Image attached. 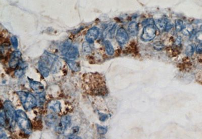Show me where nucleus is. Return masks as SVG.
Listing matches in <instances>:
<instances>
[{
  "label": "nucleus",
  "instance_id": "nucleus-2",
  "mask_svg": "<svg viewBox=\"0 0 202 139\" xmlns=\"http://www.w3.org/2000/svg\"><path fill=\"white\" fill-rule=\"evenodd\" d=\"M16 120L18 126L24 133L30 135L32 133V124L26 114L23 111H16Z\"/></svg>",
  "mask_w": 202,
  "mask_h": 139
},
{
  "label": "nucleus",
  "instance_id": "nucleus-8",
  "mask_svg": "<svg viewBox=\"0 0 202 139\" xmlns=\"http://www.w3.org/2000/svg\"><path fill=\"white\" fill-rule=\"evenodd\" d=\"M117 41L120 45H124L129 39V36L125 29L121 27L118 29L116 35Z\"/></svg>",
  "mask_w": 202,
  "mask_h": 139
},
{
  "label": "nucleus",
  "instance_id": "nucleus-7",
  "mask_svg": "<svg viewBox=\"0 0 202 139\" xmlns=\"http://www.w3.org/2000/svg\"><path fill=\"white\" fill-rule=\"evenodd\" d=\"M71 121V117L69 116H65L62 117L60 122L56 127V131L59 134H63L67 128L70 126Z\"/></svg>",
  "mask_w": 202,
  "mask_h": 139
},
{
  "label": "nucleus",
  "instance_id": "nucleus-16",
  "mask_svg": "<svg viewBox=\"0 0 202 139\" xmlns=\"http://www.w3.org/2000/svg\"><path fill=\"white\" fill-rule=\"evenodd\" d=\"M69 67L72 72H78L80 71V65L78 63L75 61V60H66Z\"/></svg>",
  "mask_w": 202,
  "mask_h": 139
},
{
  "label": "nucleus",
  "instance_id": "nucleus-31",
  "mask_svg": "<svg viewBox=\"0 0 202 139\" xmlns=\"http://www.w3.org/2000/svg\"><path fill=\"white\" fill-rule=\"evenodd\" d=\"M6 133H5V132H2V131L1 132V136H0V138L1 139H4V138H6Z\"/></svg>",
  "mask_w": 202,
  "mask_h": 139
},
{
  "label": "nucleus",
  "instance_id": "nucleus-22",
  "mask_svg": "<svg viewBox=\"0 0 202 139\" xmlns=\"http://www.w3.org/2000/svg\"><path fill=\"white\" fill-rule=\"evenodd\" d=\"M11 41L13 47L14 48L16 49L18 47V42L17 37L15 36H12L11 38Z\"/></svg>",
  "mask_w": 202,
  "mask_h": 139
},
{
  "label": "nucleus",
  "instance_id": "nucleus-4",
  "mask_svg": "<svg viewBox=\"0 0 202 139\" xmlns=\"http://www.w3.org/2000/svg\"><path fill=\"white\" fill-rule=\"evenodd\" d=\"M4 113L6 116L8 125L11 129H13L15 126L16 111L14 109L11 102L9 100H6L4 102L3 105Z\"/></svg>",
  "mask_w": 202,
  "mask_h": 139
},
{
  "label": "nucleus",
  "instance_id": "nucleus-27",
  "mask_svg": "<svg viewBox=\"0 0 202 139\" xmlns=\"http://www.w3.org/2000/svg\"><path fill=\"white\" fill-rule=\"evenodd\" d=\"M172 28V25L171 24H170V23L168 22L166 25L165 28H164V30L166 32H168L169 30L171 29Z\"/></svg>",
  "mask_w": 202,
  "mask_h": 139
},
{
  "label": "nucleus",
  "instance_id": "nucleus-26",
  "mask_svg": "<svg viewBox=\"0 0 202 139\" xmlns=\"http://www.w3.org/2000/svg\"><path fill=\"white\" fill-rule=\"evenodd\" d=\"M196 52L198 54H202V42L199 44L196 47Z\"/></svg>",
  "mask_w": 202,
  "mask_h": 139
},
{
  "label": "nucleus",
  "instance_id": "nucleus-15",
  "mask_svg": "<svg viewBox=\"0 0 202 139\" xmlns=\"http://www.w3.org/2000/svg\"><path fill=\"white\" fill-rule=\"evenodd\" d=\"M168 23L167 19L165 18H162L155 21V25L159 29H164Z\"/></svg>",
  "mask_w": 202,
  "mask_h": 139
},
{
  "label": "nucleus",
  "instance_id": "nucleus-12",
  "mask_svg": "<svg viewBox=\"0 0 202 139\" xmlns=\"http://www.w3.org/2000/svg\"><path fill=\"white\" fill-rule=\"evenodd\" d=\"M48 109L58 114L61 111V103L58 100H52L48 103Z\"/></svg>",
  "mask_w": 202,
  "mask_h": 139
},
{
  "label": "nucleus",
  "instance_id": "nucleus-32",
  "mask_svg": "<svg viewBox=\"0 0 202 139\" xmlns=\"http://www.w3.org/2000/svg\"><path fill=\"white\" fill-rule=\"evenodd\" d=\"M72 131L74 133H76L77 132H78L79 128H78V127H75L72 128Z\"/></svg>",
  "mask_w": 202,
  "mask_h": 139
},
{
  "label": "nucleus",
  "instance_id": "nucleus-19",
  "mask_svg": "<svg viewBox=\"0 0 202 139\" xmlns=\"http://www.w3.org/2000/svg\"><path fill=\"white\" fill-rule=\"evenodd\" d=\"M175 27L176 30L177 32H180L182 31L183 29V21L180 19L176 20L175 22Z\"/></svg>",
  "mask_w": 202,
  "mask_h": 139
},
{
  "label": "nucleus",
  "instance_id": "nucleus-24",
  "mask_svg": "<svg viewBox=\"0 0 202 139\" xmlns=\"http://www.w3.org/2000/svg\"><path fill=\"white\" fill-rule=\"evenodd\" d=\"M83 50H84V52H85L86 53L91 52V48L90 45L88 43L85 42V43H84V44H83Z\"/></svg>",
  "mask_w": 202,
  "mask_h": 139
},
{
  "label": "nucleus",
  "instance_id": "nucleus-28",
  "mask_svg": "<svg viewBox=\"0 0 202 139\" xmlns=\"http://www.w3.org/2000/svg\"><path fill=\"white\" fill-rule=\"evenodd\" d=\"M115 29H116V25H115V26L113 27L111 29V30H110V31H109V33H110L111 36H112L114 35L115 31Z\"/></svg>",
  "mask_w": 202,
  "mask_h": 139
},
{
  "label": "nucleus",
  "instance_id": "nucleus-21",
  "mask_svg": "<svg viewBox=\"0 0 202 139\" xmlns=\"http://www.w3.org/2000/svg\"><path fill=\"white\" fill-rule=\"evenodd\" d=\"M153 47L155 50L160 51L164 48V45L161 42H156L153 44Z\"/></svg>",
  "mask_w": 202,
  "mask_h": 139
},
{
  "label": "nucleus",
  "instance_id": "nucleus-13",
  "mask_svg": "<svg viewBox=\"0 0 202 139\" xmlns=\"http://www.w3.org/2000/svg\"><path fill=\"white\" fill-rule=\"evenodd\" d=\"M128 30L130 34L132 36H137L139 32L138 24L136 22H132L130 23L128 27Z\"/></svg>",
  "mask_w": 202,
  "mask_h": 139
},
{
  "label": "nucleus",
  "instance_id": "nucleus-10",
  "mask_svg": "<svg viewBox=\"0 0 202 139\" xmlns=\"http://www.w3.org/2000/svg\"><path fill=\"white\" fill-rule=\"evenodd\" d=\"M99 35V29L93 27L88 31L86 34V38L88 43H93L97 39Z\"/></svg>",
  "mask_w": 202,
  "mask_h": 139
},
{
  "label": "nucleus",
  "instance_id": "nucleus-25",
  "mask_svg": "<svg viewBox=\"0 0 202 139\" xmlns=\"http://www.w3.org/2000/svg\"><path fill=\"white\" fill-rule=\"evenodd\" d=\"M24 74V71L22 69H18L15 72V75L17 77H21Z\"/></svg>",
  "mask_w": 202,
  "mask_h": 139
},
{
  "label": "nucleus",
  "instance_id": "nucleus-5",
  "mask_svg": "<svg viewBox=\"0 0 202 139\" xmlns=\"http://www.w3.org/2000/svg\"><path fill=\"white\" fill-rule=\"evenodd\" d=\"M61 52L66 60H75L79 56L77 48L72 46L71 42L69 41L65 42L63 44Z\"/></svg>",
  "mask_w": 202,
  "mask_h": 139
},
{
  "label": "nucleus",
  "instance_id": "nucleus-11",
  "mask_svg": "<svg viewBox=\"0 0 202 139\" xmlns=\"http://www.w3.org/2000/svg\"><path fill=\"white\" fill-rule=\"evenodd\" d=\"M28 79L29 83V86L34 92L38 94H40L44 92L45 88L42 83L38 81H33V79H31L29 77Z\"/></svg>",
  "mask_w": 202,
  "mask_h": 139
},
{
  "label": "nucleus",
  "instance_id": "nucleus-33",
  "mask_svg": "<svg viewBox=\"0 0 202 139\" xmlns=\"http://www.w3.org/2000/svg\"><path fill=\"white\" fill-rule=\"evenodd\" d=\"M100 118H101L100 120H101L102 121H105V120H106L107 116L105 115H103V116H101V117H100Z\"/></svg>",
  "mask_w": 202,
  "mask_h": 139
},
{
  "label": "nucleus",
  "instance_id": "nucleus-20",
  "mask_svg": "<svg viewBox=\"0 0 202 139\" xmlns=\"http://www.w3.org/2000/svg\"><path fill=\"white\" fill-rule=\"evenodd\" d=\"M194 47L193 45H189L187 47L185 50V53L188 56H191L193 55L194 52Z\"/></svg>",
  "mask_w": 202,
  "mask_h": 139
},
{
  "label": "nucleus",
  "instance_id": "nucleus-9",
  "mask_svg": "<svg viewBox=\"0 0 202 139\" xmlns=\"http://www.w3.org/2000/svg\"><path fill=\"white\" fill-rule=\"evenodd\" d=\"M21 53L15 51L12 53L10 59L9 66L12 69H15L20 63L21 60Z\"/></svg>",
  "mask_w": 202,
  "mask_h": 139
},
{
  "label": "nucleus",
  "instance_id": "nucleus-1",
  "mask_svg": "<svg viewBox=\"0 0 202 139\" xmlns=\"http://www.w3.org/2000/svg\"><path fill=\"white\" fill-rule=\"evenodd\" d=\"M59 65L57 56L45 52L38 61V70L43 77H47L50 72L57 71Z\"/></svg>",
  "mask_w": 202,
  "mask_h": 139
},
{
  "label": "nucleus",
  "instance_id": "nucleus-3",
  "mask_svg": "<svg viewBox=\"0 0 202 139\" xmlns=\"http://www.w3.org/2000/svg\"><path fill=\"white\" fill-rule=\"evenodd\" d=\"M17 94L19 96L23 108L26 111H30L35 108L38 105V101L36 98L31 92L19 91L17 92Z\"/></svg>",
  "mask_w": 202,
  "mask_h": 139
},
{
  "label": "nucleus",
  "instance_id": "nucleus-17",
  "mask_svg": "<svg viewBox=\"0 0 202 139\" xmlns=\"http://www.w3.org/2000/svg\"><path fill=\"white\" fill-rule=\"evenodd\" d=\"M105 47L107 54L109 55H112L114 53V49L112 44L108 40H106L105 42Z\"/></svg>",
  "mask_w": 202,
  "mask_h": 139
},
{
  "label": "nucleus",
  "instance_id": "nucleus-29",
  "mask_svg": "<svg viewBox=\"0 0 202 139\" xmlns=\"http://www.w3.org/2000/svg\"><path fill=\"white\" fill-rule=\"evenodd\" d=\"M180 43H181V37H178L176 40L175 43H176V45H179L180 44Z\"/></svg>",
  "mask_w": 202,
  "mask_h": 139
},
{
  "label": "nucleus",
  "instance_id": "nucleus-23",
  "mask_svg": "<svg viewBox=\"0 0 202 139\" xmlns=\"http://www.w3.org/2000/svg\"><path fill=\"white\" fill-rule=\"evenodd\" d=\"M98 132L99 133L102 135H104L107 132V129L106 128L102 127V126H97Z\"/></svg>",
  "mask_w": 202,
  "mask_h": 139
},
{
  "label": "nucleus",
  "instance_id": "nucleus-18",
  "mask_svg": "<svg viewBox=\"0 0 202 139\" xmlns=\"http://www.w3.org/2000/svg\"><path fill=\"white\" fill-rule=\"evenodd\" d=\"M0 123H1V126H3V127H6L7 126H8L7 121V118H6V116H5L4 111L1 112Z\"/></svg>",
  "mask_w": 202,
  "mask_h": 139
},
{
  "label": "nucleus",
  "instance_id": "nucleus-14",
  "mask_svg": "<svg viewBox=\"0 0 202 139\" xmlns=\"http://www.w3.org/2000/svg\"><path fill=\"white\" fill-rule=\"evenodd\" d=\"M57 120V116L54 114H51L47 115L45 118V122L48 127L54 126Z\"/></svg>",
  "mask_w": 202,
  "mask_h": 139
},
{
  "label": "nucleus",
  "instance_id": "nucleus-6",
  "mask_svg": "<svg viewBox=\"0 0 202 139\" xmlns=\"http://www.w3.org/2000/svg\"><path fill=\"white\" fill-rule=\"evenodd\" d=\"M156 27L154 24H149L144 27L141 38L143 41L152 40L156 35Z\"/></svg>",
  "mask_w": 202,
  "mask_h": 139
},
{
  "label": "nucleus",
  "instance_id": "nucleus-30",
  "mask_svg": "<svg viewBox=\"0 0 202 139\" xmlns=\"http://www.w3.org/2000/svg\"><path fill=\"white\" fill-rule=\"evenodd\" d=\"M68 139H81V138L79 137H78V136H76L73 135L69 136H68Z\"/></svg>",
  "mask_w": 202,
  "mask_h": 139
}]
</instances>
